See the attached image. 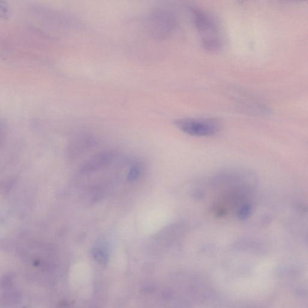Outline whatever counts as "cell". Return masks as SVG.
Here are the masks:
<instances>
[{
    "label": "cell",
    "instance_id": "3957f363",
    "mask_svg": "<svg viewBox=\"0 0 308 308\" xmlns=\"http://www.w3.org/2000/svg\"><path fill=\"white\" fill-rule=\"evenodd\" d=\"M112 158H113V155L110 153L98 154L97 155L93 156L92 158L89 159L83 164L81 168V172L86 174L96 171L109 164L112 160Z\"/></svg>",
    "mask_w": 308,
    "mask_h": 308
},
{
    "label": "cell",
    "instance_id": "5b68a950",
    "mask_svg": "<svg viewBox=\"0 0 308 308\" xmlns=\"http://www.w3.org/2000/svg\"><path fill=\"white\" fill-rule=\"evenodd\" d=\"M250 210H251V208H250L249 205H247L243 206V207L240 209L239 213L240 218L242 219L247 218V216L249 215Z\"/></svg>",
    "mask_w": 308,
    "mask_h": 308
},
{
    "label": "cell",
    "instance_id": "7a4b0ae2",
    "mask_svg": "<svg viewBox=\"0 0 308 308\" xmlns=\"http://www.w3.org/2000/svg\"><path fill=\"white\" fill-rule=\"evenodd\" d=\"M175 125L185 134L197 137H208L220 130V124L210 118H184L177 119Z\"/></svg>",
    "mask_w": 308,
    "mask_h": 308
},
{
    "label": "cell",
    "instance_id": "8992f818",
    "mask_svg": "<svg viewBox=\"0 0 308 308\" xmlns=\"http://www.w3.org/2000/svg\"><path fill=\"white\" fill-rule=\"evenodd\" d=\"M94 255L98 260H104L106 259V254L101 247L96 248L94 251Z\"/></svg>",
    "mask_w": 308,
    "mask_h": 308
},
{
    "label": "cell",
    "instance_id": "6da1fadb",
    "mask_svg": "<svg viewBox=\"0 0 308 308\" xmlns=\"http://www.w3.org/2000/svg\"><path fill=\"white\" fill-rule=\"evenodd\" d=\"M192 20L203 48L209 51H218L223 45V39L219 23L208 12L198 7H192Z\"/></svg>",
    "mask_w": 308,
    "mask_h": 308
},
{
    "label": "cell",
    "instance_id": "52a82bcc",
    "mask_svg": "<svg viewBox=\"0 0 308 308\" xmlns=\"http://www.w3.org/2000/svg\"><path fill=\"white\" fill-rule=\"evenodd\" d=\"M9 14V9L6 2L0 1V17L6 18Z\"/></svg>",
    "mask_w": 308,
    "mask_h": 308
},
{
    "label": "cell",
    "instance_id": "277c9868",
    "mask_svg": "<svg viewBox=\"0 0 308 308\" xmlns=\"http://www.w3.org/2000/svg\"><path fill=\"white\" fill-rule=\"evenodd\" d=\"M140 175V168L138 165L132 166L131 169L130 170L129 174H128L127 179L129 181H134L137 179Z\"/></svg>",
    "mask_w": 308,
    "mask_h": 308
}]
</instances>
